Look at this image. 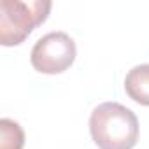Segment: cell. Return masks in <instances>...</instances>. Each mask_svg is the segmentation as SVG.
Segmentation results:
<instances>
[{
	"instance_id": "cell-2",
	"label": "cell",
	"mask_w": 149,
	"mask_h": 149,
	"mask_svg": "<svg viewBox=\"0 0 149 149\" xmlns=\"http://www.w3.org/2000/svg\"><path fill=\"white\" fill-rule=\"evenodd\" d=\"M51 7L49 0H0V44L6 47L21 44L47 19Z\"/></svg>"
},
{
	"instance_id": "cell-4",
	"label": "cell",
	"mask_w": 149,
	"mask_h": 149,
	"mask_svg": "<svg viewBox=\"0 0 149 149\" xmlns=\"http://www.w3.org/2000/svg\"><path fill=\"white\" fill-rule=\"evenodd\" d=\"M125 91L133 102L149 107V63L135 65L126 74Z\"/></svg>"
},
{
	"instance_id": "cell-5",
	"label": "cell",
	"mask_w": 149,
	"mask_h": 149,
	"mask_svg": "<svg viewBox=\"0 0 149 149\" xmlns=\"http://www.w3.org/2000/svg\"><path fill=\"white\" fill-rule=\"evenodd\" d=\"M25 132L19 123L2 118L0 119V149H23Z\"/></svg>"
},
{
	"instance_id": "cell-3",
	"label": "cell",
	"mask_w": 149,
	"mask_h": 149,
	"mask_svg": "<svg viewBox=\"0 0 149 149\" xmlns=\"http://www.w3.org/2000/svg\"><path fill=\"white\" fill-rule=\"evenodd\" d=\"M77 49L74 39L65 32H49L42 35L30 53L32 67L40 74H61L76 60Z\"/></svg>"
},
{
	"instance_id": "cell-1",
	"label": "cell",
	"mask_w": 149,
	"mask_h": 149,
	"mask_svg": "<svg viewBox=\"0 0 149 149\" xmlns=\"http://www.w3.org/2000/svg\"><path fill=\"white\" fill-rule=\"evenodd\" d=\"M90 133L98 149H133L139 140V119L128 107L104 102L90 116Z\"/></svg>"
}]
</instances>
